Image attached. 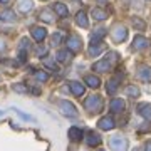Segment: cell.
<instances>
[{
    "label": "cell",
    "instance_id": "6da1fadb",
    "mask_svg": "<svg viewBox=\"0 0 151 151\" xmlns=\"http://www.w3.org/2000/svg\"><path fill=\"white\" fill-rule=\"evenodd\" d=\"M87 111H91V113H99L101 108H103V99L101 96H89L86 99V103H84Z\"/></svg>",
    "mask_w": 151,
    "mask_h": 151
},
{
    "label": "cell",
    "instance_id": "7a4b0ae2",
    "mask_svg": "<svg viewBox=\"0 0 151 151\" xmlns=\"http://www.w3.org/2000/svg\"><path fill=\"white\" fill-rule=\"evenodd\" d=\"M109 145H111L113 151H126L128 150V141L123 136H113L111 141H109Z\"/></svg>",
    "mask_w": 151,
    "mask_h": 151
},
{
    "label": "cell",
    "instance_id": "3957f363",
    "mask_svg": "<svg viewBox=\"0 0 151 151\" xmlns=\"http://www.w3.org/2000/svg\"><path fill=\"white\" fill-rule=\"evenodd\" d=\"M59 108L60 111H62V114H65V116H69V118H76L77 116V111H76L74 104L69 103V101H65V99H62V101H59Z\"/></svg>",
    "mask_w": 151,
    "mask_h": 151
},
{
    "label": "cell",
    "instance_id": "277c9868",
    "mask_svg": "<svg viewBox=\"0 0 151 151\" xmlns=\"http://www.w3.org/2000/svg\"><path fill=\"white\" fill-rule=\"evenodd\" d=\"M111 35H113L114 42H123V40H126V37H128V30H126V27H123V25H116V27L113 29Z\"/></svg>",
    "mask_w": 151,
    "mask_h": 151
},
{
    "label": "cell",
    "instance_id": "5b68a950",
    "mask_svg": "<svg viewBox=\"0 0 151 151\" xmlns=\"http://www.w3.org/2000/svg\"><path fill=\"white\" fill-rule=\"evenodd\" d=\"M65 44H67V49H69L70 52H77V50L82 47V40H81V37H77V35H69Z\"/></svg>",
    "mask_w": 151,
    "mask_h": 151
},
{
    "label": "cell",
    "instance_id": "8992f818",
    "mask_svg": "<svg viewBox=\"0 0 151 151\" xmlns=\"http://www.w3.org/2000/svg\"><path fill=\"white\" fill-rule=\"evenodd\" d=\"M138 77H139L141 81L150 82L151 81V67H148V65H139L138 67Z\"/></svg>",
    "mask_w": 151,
    "mask_h": 151
},
{
    "label": "cell",
    "instance_id": "52a82bcc",
    "mask_svg": "<svg viewBox=\"0 0 151 151\" xmlns=\"http://www.w3.org/2000/svg\"><path fill=\"white\" fill-rule=\"evenodd\" d=\"M150 45V40L146 37H143V35H136L134 40H133V49L134 50H141V49H145Z\"/></svg>",
    "mask_w": 151,
    "mask_h": 151
},
{
    "label": "cell",
    "instance_id": "ba28073f",
    "mask_svg": "<svg viewBox=\"0 0 151 151\" xmlns=\"http://www.w3.org/2000/svg\"><path fill=\"white\" fill-rule=\"evenodd\" d=\"M97 126L101 128V129L104 131H109L114 128V119L111 118V116H106V118H101L99 119V123H97Z\"/></svg>",
    "mask_w": 151,
    "mask_h": 151
},
{
    "label": "cell",
    "instance_id": "9c48e42d",
    "mask_svg": "<svg viewBox=\"0 0 151 151\" xmlns=\"http://www.w3.org/2000/svg\"><path fill=\"white\" fill-rule=\"evenodd\" d=\"M30 34H32V37L35 39L37 42H40V40H44V39H45V35H47V30H45L44 27H32Z\"/></svg>",
    "mask_w": 151,
    "mask_h": 151
},
{
    "label": "cell",
    "instance_id": "30bf717a",
    "mask_svg": "<svg viewBox=\"0 0 151 151\" xmlns=\"http://www.w3.org/2000/svg\"><path fill=\"white\" fill-rule=\"evenodd\" d=\"M69 87H70V91H72V94L74 96H82L84 94V86H82L81 82H77V81H72V82H69Z\"/></svg>",
    "mask_w": 151,
    "mask_h": 151
},
{
    "label": "cell",
    "instance_id": "8fae6325",
    "mask_svg": "<svg viewBox=\"0 0 151 151\" xmlns=\"http://www.w3.org/2000/svg\"><path fill=\"white\" fill-rule=\"evenodd\" d=\"M86 141H87V145L89 146H99L101 145V136L97 134V133H94V131H89Z\"/></svg>",
    "mask_w": 151,
    "mask_h": 151
},
{
    "label": "cell",
    "instance_id": "7c38bea8",
    "mask_svg": "<svg viewBox=\"0 0 151 151\" xmlns=\"http://www.w3.org/2000/svg\"><path fill=\"white\" fill-rule=\"evenodd\" d=\"M109 69H111V62L108 59H103L94 64V70H97V72H108Z\"/></svg>",
    "mask_w": 151,
    "mask_h": 151
},
{
    "label": "cell",
    "instance_id": "4fadbf2b",
    "mask_svg": "<svg viewBox=\"0 0 151 151\" xmlns=\"http://www.w3.org/2000/svg\"><path fill=\"white\" fill-rule=\"evenodd\" d=\"M123 109H124V101L123 99L116 97V99L111 101V111H113V113H121Z\"/></svg>",
    "mask_w": 151,
    "mask_h": 151
},
{
    "label": "cell",
    "instance_id": "5bb4252c",
    "mask_svg": "<svg viewBox=\"0 0 151 151\" xmlns=\"http://www.w3.org/2000/svg\"><path fill=\"white\" fill-rule=\"evenodd\" d=\"M76 24L79 25V27L86 29L89 24H87V17H86V12H77V15H76Z\"/></svg>",
    "mask_w": 151,
    "mask_h": 151
},
{
    "label": "cell",
    "instance_id": "9a60e30c",
    "mask_svg": "<svg viewBox=\"0 0 151 151\" xmlns=\"http://www.w3.org/2000/svg\"><path fill=\"white\" fill-rule=\"evenodd\" d=\"M70 59H72V52H70V50H67V49L59 50V52H57V60H59V62H69Z\"/></svg>",
    "mask_w": 151,
    "mask_h": 151
},
{
    "label": "cell",
    "instance_id": "2e32d148",
    "mask_svg": "<svg viewBox=\"0 0 151 151\" xmlns=\"http://www.w3.org/2000/svg\"><path fill=\"white\" fill-rule=\"evenodd\" d=\"M138 113L145 116L146 119H151V104H139L138 106Z\"/></svg>",
    "mask_w": 151,
    "mask_h": 151
},
{
    "label": "cell",
    "instance_id": "e0dca14e",
    "mask_svg": "<svg viewBox=\"0 0 151 151\" xmlns=\"http://www.w3.org/2000/svg\"><path fill=\"white\" fill-rule=\"evenodd\" d=\"M69 138L72 141H81L82 139V131L81 128H70L69 129Z\"/></svg>",
    "mask_w": 151,
    "mask_h": 151
},
{
    "label": "cell",
    "instance_id": "ac0fdd59",
    "mask_svg": "<svg viewBox=\"0 0 151 151\" xmlns=\"http://www.w3.org/2000/svg\"><path fill=\"white\" fill-rule=\"evenodd\" d=\"M86 84L89 87H92V89H96V87H99L101 81H99V77H96V76H86Z\"/></svg>",
    "mask_w": 151,
    "mask_h": 151
},
{
    "label": "cell",
    "instance_id": "d6986e66",
    "mask_svg": "<svg viewBox=\"0 0 151 151\" xmlns=\"http://www.w3.org/2000/svg\"><path fill=\"white\" fill-rule=\"evenodd\" d=\"M92 17L96 20H104V19H108V12L103 9H92Z\"/></svg>",
    "mask_w": 151,
    "mask_h": 151
},
{
    "label": "cell",
    "instance_id": "ffe728a7",
    "mask_svg": "<svg viewBox=\"0 0 151 151\" xmlns=\"http://www.w3.org/2000/svg\"><path fill=\"white\" fill-rule=\"evenodd\" d=\"M103 50H104L103 42H99V44H92L91 49H89V54H91V55H99L101 52H103Z\"/></svg>",
    "mask_w": 151,
    "mask_h": 151
},
{
    "label": "cell",
    "instance_id": "44dd1931",
    "mask_svg": "<svg viewBox=\"0 0 151 151\" xmlns=\"http://www.w3.org/2000/svg\"><path fill=\"white\" fill-rule=\"evenodd\" d=\"M54 10L57 12V14H59L60 17H65L67 14H69V10H67V7H65L64 4H60V2H57V4L54 5Z\"/></svg>",
    "mask_w": 151,
    "mask_h": 151
},
{
    "label": "cell",
    "instance_id": "7402d4cb",
    "mask_svg": "<svg viewBox=\"0 0 151 151\" xmlns=\"http://www.w3.org/2000/svg\"><path fill=\"white\" fill-rule=\"evenodd\" d=\"M116 89H118V79H111L106 86V91H108V94H114Z\"/></svg>",
    "mask_w": 151,
    "mask_h": 151
},
{
    "label": "cell",
    "instance_id": "603a6c76",
    "mask_svg": "<svg viewBox=\"0 0 151 151\" xmlns=\"http://www.w3.org/2000/svg\"><path fill=\"white\" fill-rule=\"evenodd\" d=\"M126 94L131 96V97H138L139 96V89H138L136 86H128L126 87Z\"/></svg>",
    "mask_w": 151,
    "mask_h": 151
},
{
    "label": "cell",
    "instance_id": "cb8c5ba5",
    "mask_svg": "<svg viewBox=\"0 0 151 151\" xmlns=\"http://www.w3.org/2000/svg\"><path fill=\"white\" fill-rule=\"evenodd\" d=\"M0 19H2V20H15V14L12 10H5V12L0 14Z\"/></svg>",
    "mask_w": 151,
    "mask_h": 151
},
{
    "label": "cell",
    "instance_id": "d4e9b609",
    "mask_svg": "<svg viewBox=\"0 0 151 151\" xmlns=\"http://www.w3.org/2000/svg\"><path fill=\"white\" fill-rule=\"evenodd\" d=\"M40 20H44V22H54V17H52L50 10H44V12H40Z\"/></svg>",
    "mask_w": 151,
    "mask_h": 151
},
{
    "label": "cell",
    "instance_id": "484cf974",
    "mask_svg": "<svg viewBox=\"0 0 151 151\" xmlns=\"http://www.w3.org/2000/svg\"><path fill=\"white\" fill-rule=\"evenodd\" d=\"M22 12H29L30 9H32V0H22L20 7H19Z\"/></svg>",
    "mask_w": 151,
    "mask_h": 151
},
{
    "label": "cell",
    "instance_id": "4316f807",
    "mask_svg": "<svg viewBox=\"0 0 151 151\" xmlns=\"http://www.w3.org/2000/svg\"><path fill=\"white\" fill-rule=\"evenodd\" d=\"M133 25H134L136 29L143 30V29H145V22L141 20V19H138V17H134V19H133Z\"/></svg>",
    "mask_w": 151,
    "mask_h": 151
},
{
    "label": "cell",
    "instance_id": "83f0119b",
    "mask_svg": "<svg viewBox=\"0 0 151 151\" xmlns=\"http://www.w3.org/2000/svg\"><path fill=\"white\" fill-rule=\"evenodd\" d=\"M14 111H15V113L19 114V116H20V118L24 119V121H34V118H32V116H29V114H25V113H22L20 109H14Z\"/></svg>",
    "mask_w": 151,
    "mask_h": 151
},
{
    "label": "cell",
    "instance_id": "f1b7e54d",
    "mask_svg": "<svg viewBox=\"0 0 151 151\" xmlns=\"http://www.w3.org/2000/svg\"><path fill=\"white\" fill-rule=\"evenodd\" d=\"M30 47V42H29L27 39H22V42H20V52H24L25 54V50Z\"/></svg>",
    "mask_w": 151,
    "mask_h": 151
},
{
    "label": "cell",
    "instance_id": "f546056e",
    "mask_svg": "<svg viewBox=\"0 0 151 151\" xmlns=\"http://www.w3.org/2000/svg\"><path fill=\"white\" fill-rule=\"evenodd\" d=\"M12 89H14L15 92H27V87L24 86V84H14Z\"/></svg>",
    "mask_w": 151,
    "mask_h": 151
},
{
    "label": "cell",
    "instance_id": "4dcf8cb0",
    "mask_svg": "<svg viewBox=\"0 0 151 151\" xmlns=\"http://www.w3.org/2000/svg\"><path fill=\"white\" fill-rule=\"evenodd\" d=\"M44 65H45V67H49V69L57 70V65H55V62H52V60H49V59H44Z\"/></svg>",
    "mask_w": 151,
    "mask_h": 151
},
{
    "label": "cell",
    "instance_id": "1f68e13d",
    "mask_svg": "<svg viewBox=\"0 0 151 151\" xmlns=\"http://www.w3.org/2000/svg\"><path fill=\"white\" fill-rule=\"evenodd\" d=\"M35 77H37L39 81H42V82H45L49 79V76L45 74V72H35Z\"/></svg>",
    "mask_w": 151,
    "mask_h": 151
},
{
    "label": "cell",
    "instance_id": "d6a6232c",
    "mask_svg": "<svg viewBox=\"0 0 151 151\" xmlns=\"http://www.w3.org/2000/svg\"><path fill=\"white\" fill-rule=\"evenodd\" d=\"M37 54L44 57V55L47 54V49H45V47H39V49H37Z\"/></svg>",
    "mask_w": 151,
    "mask_h": 151
},
{
    "label": "cell",
    "instance_id": "836d02e7",
    "mask_svg": "<svg viewBox=\"0 0 151 151\" xmlns=\"http://www.w3.org/2000/svg\"><path fill=\"white\" fill-rule=\"evenodd\" d=\"M60 40V34L57 32V34H54V37H52V44H57Z\"/></svg>",
    "mask_w": 151,
    "mask_h": 151
},
{
    "label": "cell",
    "instance_id": "e575fe53",
    "mask_svg": "<svg viewBox=\"0 0 151 151\" xmlns=\"http://www.w3.org/2000/svg\"><path fill=\"white\" fill-rule=\"evenodd\" d=\"M146 151H151V141H148V143H146Z\"/></svg>",
    "mask_w": 151,
    "mask_h": 151
},
{
    "label": "cell",
    "instance_id": "d590c367",
    "mask_svg": "<svg viewBox=\"0 0 151 151\" xmlns=\"http://www.w3.org/2000/svg\"><path fill=\"white\" fill-rule=\"evenodd\" d=\"M97 4H106V2H108V0H96Z\"/></svg>",
    "mask_w": 151,
    "mask_h": 151
},
{
    "label": "cell",
    "instance_id": "8d00e7d4",
    "mask_svg": "<svg viewBox=\"0 0 151 151\" xmlns=\"http://www.w3.org/2000/svg\"><path fill=\"white\" fill-rule=\"evenodd\" d=\"M0 2H2V4H9V2H10V0H0Z\"/></svg>",
    "mask_w": 151,
    "mask_h": 151
},
{
    "label": "cell",
    "instance_id": "74e56055",
    "mask_svg": "<svg viewBox=\"0 0 151 151\" xmlns=\"http://www.w3.org/2000/svg\"><path fill=\"white\" fill-rule=\"evenodd\" d=\"M0 116H4V111H0Z\"/></svg>",
    "mask_w": 151,
    "mask_h": 151
},
{
    "label": "cell",
    "instance_id": "f35d334b",
    "mask_svg": "<svg viewBox=\"0 0 151 151\" xmlns=\"http://www.w3.org/2000/svg\"><path fill=\"white\" fill-rule=\"evenodd\" d=\"M99 151H104V150H99Z\"/></svg>",
    "mask_w": 151,
    "mask_h": 151
}]
</instances>
